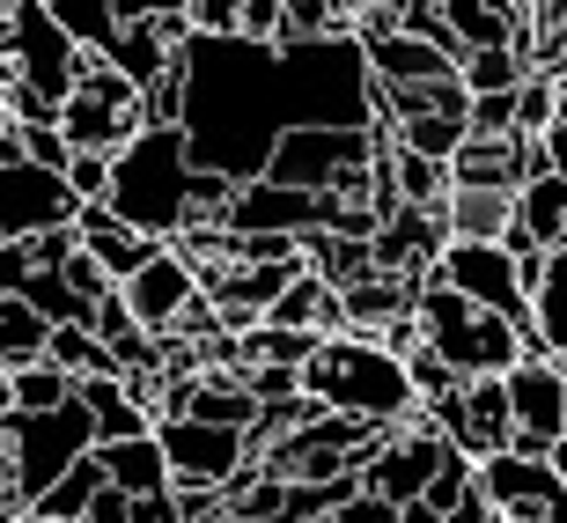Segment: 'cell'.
Segmentation results:
<instances>
[{
  "mask_svg": "<svg viewBox=\"0 0 567 523\" xmlns=\"http://www.w3.org/2000/svg\"><path fill=\"white\" fill-rule=\"evenodd\" d=\"M435 280H442V288H457L472 310L508 317L516 332L530 325V295H524V273H516V252H508V244H442Z\"/></svg>",
  "mask_w": 567,
  "mask_h": 523,
  "instance_id": "obj_9",
  "label": "cell"
},
{
  "mask_svg": "<svg viewBox=\"0 0 567 523\" xmlns=\"http://www.w3.org/2000/svg\"><path fill=\"white\" fill-rule=\"evenodd\" d=\"M413 325H421V347L442 355L457 377H508V369L524 361V332L494 310H472L457 288H442L435 273H427L421 295H413Z\"/></svg>",
  "mask_w": 567,
  "mask_h": 523,
  "instance_id": "obj_4",
  "label": "cell"
},
{
  "mask_svg": "<svg viewBox=\"0 0 567 523\" xmlns=\"http://www.w3.org/2000/svg\"><path fill=\"white\" fill-rule=\"evenodd\" d=\"M44 361L60 369V377H111V361H104V347H96V332L89 325H52V339H44Z\"/></svg>",
  "mask_w": 567,
  "mask_h": 523,
  "instance_id": "obj_34",
  "label": "cell"
},
{
  "mask_svg": "<svg viewBox=\"0 0 567 523\" xmlns=\"http://www.w3.org/2000/svg\"><path fill=\"white\" fill-rule=\"evenodd\" d=\"M96 486H104V472H96V450H89V458L66 464L60 480H52L38 502L22 509V516H30V523H82V509H89V494H96Z\"/></svg>",
  "mask_w": 567,
  "mask_h": 523,
  "instance_id": "obj_30",
  "label": "cell"
},
{
  "mask_svg": "<svg viewBox=\"0 0 567 523\" xmlns=\"http://www.w3.org/2000/svg\"><path fill=\"white\" fill-rule=\"evenodd\" d=\"M553 377H560V428H567V355H553Z\"/></svg>",
  "mask_w": 567,
  "mask_h": 523,
  "instance_id": "obj_55",
  "label": "cell"
},
{
  "mask_svg": "<svg viewBox=\"0 0 567 523\" xmlns=\"http://www.w3.org/2000/svg\"><path fill=\"white\" fill-rule=\"evenodd\" d=\"M302 391H310L324 413L377 420V428H421V398L405 383V361L383 355L377 339H361V332L317 339V355L302 361Z\"/></svg>",
  "mask_w": 567,
  "mask_h": 523,
  "instance_id": "obj_3",
  "label": "cell"
},
{
  "mask_svg": "<svg viewBox=\"0 0 567 523\" xmlns=\"http://www.w3.org/2000/svg\"><path fill=\"white\" fill-rule=\"evenodd\" d=\"M553 126H567V74H560V104H553Z\"/></svg>",
  "mask_w": 567,
  "mask_h": 523,
  "instance_id": "obj_58",
  "label": "cell"
},
{
  "mask_svg": "<svg viewBox=\"0 0 567 523\" xmlns=\"http://www.w3.org/2000/svg\"><path fill=\"white\" fill-rule=\"evenodd\" d=\"M192 38H236V0H185Z\"/></svg>",
  "mask_w": 567,
  "mask_h": 523,
  "instance_id": "obj_45",
  "label": "cell"
},
{
  "mask_svg": "<svg viewBox=\"0 0 567 523\" xmlns=\"http://www.w3.org/2000/svg\"><path fill=\"white\" fill-rule=\"evenodd\" d=\"M16 295L44 317V325H89V310H96V302H82V295L66 288L60 273H38V266H30V280H22Z\"/></svg>",
  "mask_w": 567,
  "mask_h": 523,
  "instance_id": "obj_36",
  "label": "cell"
},
{
  "mask_svg": "<svg viewBox=\"0 0 567 523\" xmlns=\"http://www.w3.org/2000/svg\"><path fill=\"white\" fill-rule=\"evenodd\" d=\"M361 60H369V82H383V89H421V82H450V74H457V60H450L442 44L413 38V30H383V38H369Z\"/></svg>",
  "mask_w": 567,
  "mask_h": 523,
  "instance_id": "obj_16",
  "label": "cell"
},
{
  "mask_svg": "<svg viewBox=\"0 0 567 523\" xmlns=\"http://www.w3.org/2000/svg\"><path fill=\"white\" fill-rule=\"evenodd\" d=\"M96 472H104L118 494H169V464H163L155 428L133 435V442H104V450H96Z\"/></svg>",
  "mask_w": 567,
  "mask_h": 523,
  "instance_id": "obj_22",
  "label": "cell"
},
{
  "mask_svg": "<svg viewBox=\"0 0 567 523\" xmlns=\"http://www.w3.org/2000/svg\"><path fill=\"white\" fill-rule=\"evenodd\" d=\"M450 185H464V192H516L524 185V141H516V133H508V141L464 133V147L450 155Z\"/></svg>",
  "mask_w": 567,
  "mask_h": 523,
  "instance_id": "obj_21",
  "label": "cell"
},
{
  "mask_svg": "<svg viewBox=\"0 0 567 523\" xmlns=\"http://www.w3.org/2000/svg\"><path fill=\"white\" fill-rule=\"evenodd\" d=\"M508 199L516 192H464L450 185V199H442V229H450V244H502L508 236Z\"/></svg>",
  "mask_w": 567,
  "mask_h": 523,
  "instance_id": "obj_24",
  "label": "cell"
},
{
  "mask_svg": "<svg viewBox=\"0 0 567 523\" xmlns=\"http://www.w3.org/2000/svg\"><path fill=\"white\" fill-rule=\"evenodd\" d=\"M0 509H16V450H8V435H0Z\"/></svg>",
  "mask_w": 567,
  "mask_h": 523,
  "instance_id": "obj_53",
  "label": "cell"
},
{
  "mask_svg": "<svg viewBox=\"0 0 567 523\" xmlns=\"http://www.w3.org/2000/svg\"><path fill=\"white\" fill-rule=\"evenodd\" d=\"M8 413H16V406H8V377H0V420H8Z\"/></svg>",
  "mask_w": 567,
  "mask_h": 523,
  "instance_id": "obj_60",
  "label": "cell"
},
{
  "mask_svg": "<svg viewBox=\"0 0 567 523\" xmlns=\"http://www.w3.org/2000/svg\"><path fill=\"white\" fill-rule=\"evenodd\" d=\"M508 229L538 244V252H567V177H524L516 199H508Z\"/></svg>",
  "mask_w": 567,
  "mask_h": 523,
  "instance_id": "obj_20",
  "label": "cell"
},
{
  "mask_svg": "<svg viewBox=\"0 0 567 523\" xmlns=\"http://www.w3.org/2000/svg\"><path fill=\"white\" fill-rule=\"evenodd\" d=\"M16 141H22V163H38V170H66V155H74L60 141V126H16Z\"/></svg>",
  "mask_w": 567,
  "mask_h": 523,
  "instance_id": "obj_43",
  "label": "cell"
},
{
  "mask_svg": "<svg viewBox=\"0 0 567 523\" xmlns=\"http://www.w3.org/2000/svg\"><path fill=\"white\" fill-rule=\"evenodd\" d=\"M22 523H30V516H22Z\"/></svg>",
  "mask_w": 567,
  "mask_h": 523,
  "instance_id": "obj_64",
  "label": "cell"
},
{
  "mask_svg": "<svg viewBox=\"0 0 567 523\" xmlns=\"http://www.w3.org/2000/svg\"><path fill=\"white\" fill-rule=\"evenodd\" d=\"M508 435H516V420H508V391H502V377H464L457 450L480 464V458H494V450H508Z\"/></svg>",
  "mask_w": 567,
  "mask_h": 523,
  "instance_id": "obj_18",
  "label": "cell"
},
{
  "mask_svg": "<svg viewBox=\"0 0 567 523\" xmlns=\"http://www.w3.org/2000/svg\"><path fill=\"white\" fill-rule=\"evenodd\" d=\"M391 8H399V0H391Z\"/></svg>",
  "mask_w": 567,
  "mask_h": 523,
  "instance_id": "obj_62",
  "label": "cell"
},
{
  "mask_svg": "<svg viewBox=\"0 0 567 523\" xmlns=\"http://www.w3.org/2000/svg\"><path fill=\"white\" fill-rule=\"evenodd\" d=\"M0 523H22V516H16V509H0Z\"/></svg>",
  "mask_w": 567,
  "mask_h": 523,
  "instance_id": "obj_61",
  "label": "cell"
},
{
  "mask_svg": "<svg viewBox=\"0 0 567 523\" xmlns=\"http://www.w3.org/2000/svg\"><path fill=\"white\" fill-rule=\"evenodd\" d=\"M74 192H66L60 170H38V163H8L0 170V236L8 244H30L38 229H60L74 222Z\"/></svg>",
  "mask_w": 567,
  "mask_h": 523,
  "instance_id": "obj_13",
  "label": "cell"
},
{
  "mask_svg": "<svg viewBox=\"0 0 567 523\" xmlns=\"http://www.w3.org/2000/svg\"><path fill=\"white\" fill-rule=\"evenodd\" d=\"M302 266H310L332 295H347L354 280H369V273H377V258H369V244H361V236H324V229H317V236H302Z\"/></svg>",
  "mask_w": 567,
  "mask_h": 523,
  "instance_id": "obj_27",
  "label": "cell"
},
{
  "mask_svg": "<svg viewBox=\"0 0 567 523\" xmlns=\"http://www.w3.org/2000/svg\"><path fill=\"white\" fill-rule=\"evenodd\" d=\"M244 391H251L258 406H280V398L302 391V369H244Z\"/></svg>",
  "mask_w": 567,
  "mask_h": 523,
  "instance_id": "obj_47",
  "label": "cell"
},
{
  "mask_svg": "<svg viewBox=\"0 0 567 523\" xmlns=\"http://www.w3.org/2000/svg\"><path fill=\"white\" fill-rule=\"evenodd\" d=\"M104 207L141 229L147 244H177L192 229V155L177 126H141L111 155V192Z\"/></svg>",
  "mask_w": 567,
  "mask_h": 523,
  "instance_id": "obj_2",
  "label": "cell"
},
{
  "mask_svg": "<svg viewBox=\"0 0 567 523\" xmlns=\"http://www.w3.org/2000/svg\"><path fill=\"white\" fill-rule=\"evenodd\" d=\"M258 325H280V332H310V339H332V332H347V325H339V295L324 288V280H317L310 266L295 273L288 288L274 295V302H266V317H258Z\"/></svg>",
  "mask_w": 567,
  "mask_h": 523,
  "instance_id": "obj_19",
  "label": "cell"
},
{
  "mask_svg": "<svg viewBox=\"0 0 567 523\" xmlns=\"http://www.w3.org/2000/svg\"><path fill=\"white\" fill-rule=\"evenodd\" d=\"M332 38H354L347 16H339V0H280V52L295 44H332Z\"/></svg>",
  "mask_w": 567,
  "mask_h": 523,
  "instance_id": "obj_31",
  "label": "cell"
},
{
  "mask_svg": "<svg viewBox=\"0 0 567 523\" xmlns=\"http://www.w3.org/2000/svg\"><path fill=\"white\" fill-rule=\"evenodd\" d=\"M133 523H177V502L169 494H133Z\"/></svg>",
  "mask_w": 567,
  "mask_h": 523,
  "instance_id": "obj_51",
  "label": "cell"
},
{
  "mask_svg": "<svg viewBox=\"0 0 567 523\" xmlns=\"http://www.w3.org/2000/svg\"><path fill=\"white\" fill-rule=\"evenodd\" d=\"M66 398H74V377H60L52 361L8 369V406H16V413H52V406H66Z\"/></svg>",
  "mask_w": 567,
  "mask_h": 523,
  "instance_id": "obj_33",
  "label": "cell"
},
{
  "mask_svg": "<svg viewBox=\"0 0 567 523\" xmlns=\"http://www.w3.org/2000/svg\"><path fill=\"white\" fill-rule=\"evenodd\" d=\"M383 163H391V192H399V207L442 214V199H450V163L413 155V147H391V141H383Z\"/></svg>",
  "mask_w": 567,
  "mask_h": 523,
  "instance_id": "obj_28",
  "label": "cell"
},
{
  "mask_svg": "<svg viewBox=\"0 0 567 523\" xmlns=\"http://www.w3.org/2000/svg\"><path fill=\"white\" fill-rule=\"evenodd\" d=\"M560 30H567V22H560Z\"/></svg>",
  "mask_w": 567,
  "mask_h": 523,
  "instance_id": "obj_63",
  "label": "cell"
},
{
  "mask_svg": "<svg viewBox=\"0 0 567 523\" xmlns=\"http://www.w3.org/2000/svg\"><path fill=\"white\" fill-rule=\"evenodd\" d=\"M405 383H413V398H421V406H427V398H442V391H457V369H450V361H442V355H427V347H413V355H405Z\"/></svg>",
  "mask_w": 567,
  "mask_h": 523,
  "instance_id": "obj_40",
  "label": "cell"
},
{
  "mask_svg": "<svg viewBox=\"0 0 567 523\" xmlns=\"http://www.w3.org/2000/svg\"><path fill=\"white\" fill-rule=\"evenodd\" d=\"M221 229L229 236H317L324 229V192H295V185H274V177H251V185L229 192L221 207Z\"/></svg>",
  "mask_w": 567,
  "mask_h": 523,
  "instance_id": "obj_11",
  "label": "cell"
},
{
  "mask_svg": "<svg viewBox=\"0 0 567 523\" xmlns=\"http://www.w3.org/2000/svg\"><path fill=\"white\" fill-rule=\"evenodd\" d=\"M38 8L60 22V30L82 44V52H104V44L118 38V16H111V0H38Z\"/></svg>",
  "mask_w": 567,
  "mask_h": 523,
  "instance_id": "obj_32",
  "label": "cell"
},
{
  "mask_svg": "<svg viewBox=\"0 0 567 523\" xmlns=\"http://www.w3.org/2000/svg\"><path fill=\"white\" fill-rule=\"evenodd\" d=\"M361 8H377V0H339V16H347V30H354V16Z\"/></svg>",
  "mask_w": 567,
  "mask_h": 523,
  "instance_id": "obj_56",
  "label": "cell"
},
{
  "mask_svg": "<svg viewBox=\"0 0 567 523\" xmlns=\"http://www.w3.org/2000/svg\"><path fill=\"white\" fill-rule=\"evenodd\" d=\"M0 435H8V450H16V509H30L66 464H82L89 450H96V420H89L82 398H66V406H52V413H8Z\"/></svg>",
  "mask_w": 567,
  "mask_h": 523,
  "instance_id": "obj_6",
  "label": "cell"
},
{
  "mask_svg": "<svg viewBox=\"0 0 567 523\" xmlns=\"http://www.w3.org/2000/svg\"><path fill=\"white\" fill-rule=\"evenodd\" d=\"M236 38L244 44H274L280 38V0H236Z\"/></svg>",
  "mask_w": 567,
  "mask_h": 523,
  "instance_id": "obj_44",
  "label": "cell"
},
{
  "mask_svg": "<svg viewBox=\"0 0 567 523\" xmlns=\"http://www.w3.org/2000/svg\"><path fill=\"white\" fill-rule=\"evenodd\" d=\"M22 280H30V252H22V244H8V236H0V295H16Z\"/></svg>",
  "mask_w": 567,
  "mask_h": 523,
  "instance_id": "obj_50",
  "label": "cell"
},
{
  "mask_svg": "<svg viewBox=\"0 0 567 523\" xmlns=\"http://www.w3.org/2000/svg\"><path fill=\"white\" fill-rule=\"evenodd\" d=\"M457 82H464V96H494V89L524 82V60H516L508 44H486V52H464L457 60Z\"/></svg>",
  "mask_w": 567,
  "mask_h": 523,
  "instance_id": "obj_38",
  "label": "cell"
},
{
  "mask_svg": "<svg viewBox=\"0 0 567 523\" xmlns=\"http://www.w3.org/2000/svg\"><path fill=\"white\" fill-rule=\"evenodd\" d=\"M60 177H66V192L89 207V199H104V192H111V155H89V147H74Z\"/></svg>",
  "mask_w": 567,
  "mask_h": 523,
  "instance_id": "obj_41",
  "label": "cell"
},
{
  "mask_svg": "<svg viewBox=\"0 0 567 523\" xmlns=\"http://www.w3.org/2000/svg\"><path fill=\"white\" fill-rule=\"evenodd\" d=\"M442 244H450V229H442V214L427 207H399L383 214L377 236H369V258H377V273H399V280H427L442 258Z\"/></svg>",
  "mask_w": 567,
  "mask_h": 523,
  "instance_id": "obj_15",
  "label": "cell"
},
{
  "mask_svg": "<svg viewBox=\"0 0 567 523\" xmlns=\"http://www.w3.org/2000/svg\"><path fill=\"white\" fill-rule=\"evenodd\" d=\"M185 420H207V428H236V435H251L258 398L244 391L236 369H199V383H192V398H185Z\"/></svg>",
  "mask_w": 567,
  "mask_h": 523,
  "instance_id": "obj_23",
  "label": "cell"
},
{
  "mask_svg": "<svg viewBox=\"0 0 567 523\" xmlns=\"http://www.w3.org/2000/svg\"><path fill=\"white\" fill-rule=\"evenodd\" d=\"M553 104H560V74L524 66V82H516V141H546L553 133Z\"/></svg>",
  "mask_w": 567,
  "mask_h": 523,
  "instance_id": "obj_35",
  "label": "cell"
},
{
  "mask_svg": "<svg viewBox=\"0 0 567 523\" xmlns=\"http://www.w3.org/2000/svg\"><path fill=\"white\" fill-rule=\"evenodd\" d=\"M0 60H8V74H16L22 96H38V104L60 111L66 96H74V74H82V44L66 38L38 0H16V16H8V30H0Z\"/></svg>",
  "mask_w": 567,
  "mask_h": 523,
  "instance_id": "obj_7",
  "label": "cell"
},
{
  "mask_svg": "<svg viewBox=\"0 0 567 523\" xmlns=\"http://www.w3.org/2000/svg\"><path fill=\"white\" fill-rule=\"evenodd\" d=\"M192 295H199V273L185 266V252H177V244H155V258H147L126 288H118V302H126V317L141 325L147 339H163L169 325L185 317Z\"/></svg>",
  "mask_w": 567,
  "mask_h": 523,
  "instance_id": "obj_14",
  "label": "cell"
},
{
  "mask_svg": "<svg viewBox=\"0 0 567 523\" xmlns=\"http://www.w3.org/2000/svg\"><path fill=\"white\" fill-rule=\"evenodd\" d=\"M74 398H82L89 420H96V450H104V442H133V435L155 428V420L126 398V383H118V377H82V383H74Z\"/></svg>",
  "mask_w": 567,
  "mask_h": 523,
  "instance_id": "obj_26",
  "label": "cell"
},
{
  "mask_svg": "<svg viewBox=\"0 0 567 523\" xmlns=\"http://www.w3.org/2000/svg\"><path fill=\"white\" fill-rule=\"evenodd\" d=\"M538 147H546V177H567V126H553Z\"/></svg>",
  "mask_w": 567,
  "mask_h": 523,
  "instance_id": "obj_52",
  "label": "cell"
},
{
  "mask_svg": "<svg viewBox=\"0 0 567 523\" xmlns=\"http://www.w3.org/2000/svg\"><path fill=\"white\" fill-rule=\"evenodd\" d=\"M442 458H450L442 435H427V428H391V442L354 472V486L369 494V502H383V509H405V502H421V486L435 480Z\"/></svg>",
  "mask_w": 567,
  "mask_h": 523,
  "instance_id": "obj_12",
  "label": "cell"
},
{
  "mask_svg": "<svg viewBox=\"0 0 567 523\" xmlns=\"http://www.w3.org/2000/svg\"><path fill=\"white\" fill-rule=\"evenodd\" d=\"M74 236H82V252L96 258V266L111 273V288H126L133 273L155 258V244H147L141 229H126L118 214L104 207V199H89V207H74Z\"/></svg>",
  "mask_w": 567,
  "mask_h": 523,
  "instance_id": "obj_17",
  "label": "cell"
},
{
  "mask_svg": "<svg viewBox=\"0 0 567 523\" xmlns=\"http://www.w3.org/2000/svg\"><path fill=\"white\" fill-rule=\"evenodd\" d=\"M391 523H442V516H435V509H427V502H405V509H399V516H391Z\"/></svg>",
  "mask_w": 567,
  "mask_h": 523,
  "instance_id": "obj_54",
  "label": "cell"
},
{
  "mask_svg": "<svg viewBox=\"0 0 567 523\" xmlns=\"http://www.w3.org/2000/svg\"><path fill=\"white\" fill-rule=\"evenodd\" d=\"M391 147H413V155H435V163H450L464 147V119H442V111H421V119H405V126L383 133Z\"/></svg>",
  "mask_w": 567,
  "mask_h": 523,
  "instance_id": "obj_37",
  "label": "cell"
},
{
  "mask_svg": "<svg viewBox=\"0 0 567 523\" xmlns=\"http://www.w3.org/2000/svg\"><path fill=\"white\" fill-rule=\"evenodd\" d=\"M22 252H30V266H38V273H52V266H66V258L82 252V236H74V222H60V229H38Z\"/></svg>",
  "mask_w": 567,
  "mask_h": 523,
  "instance_id": "obj_42",
  "label": "cell"
},
{
  "mask_svg": "<svg viewBox=\"0 0 567 523\" xmlns=\"http://www.w3.org/2000/svg\"><path fill=\"white\" fill-rule=\"evenodd\" d=\"M155 442H163L169 486H236L251 472V435L236 428H207V420H155Z\"/></svg>",
  "mask_w": 567,
  "mask_h": 523,
  "instance_id": "obj_10",
  "label": "cell"
},
{
  "mask_svg": "<svg viewBox=\"0 0 567 523\" xmlns=\"http://www.w3.org/2000/svg\"><path fill=\"white\" fill-rule=\"evenodd\" d=\"M52 273H60L66 288L82 295V302H104V295H111V273L96 266V258H89V252H74V258H66V266H52Z\"/></svg>",
  "mask_w": 567,
  "mask_h": 523,
  "instance_id": "obj_46",
  "label": "cell"
},
{
  "mask_svg": "<svg viewBox=\"0 0 567 523\" xmlns=\"http://www.w3.org/2000/svg\"><path fill=\"white\" fill-rule=\"evenodd\" d=\"M516 8L508 0H442V30H450V44H457V60L464 52H486V44H508L516 38Z\"/></svg>",
  "mask_w": 567,
  "mask_h": 523,
  "instance_id": "obj_25",
  "label": "cell"
},
{
  "mask_svg": "<svg viewBox=\"0 0 567 523\" xmlns=\"http://www.w3.org/2000/svg\"><path fill=\"white\" fill-rule=\"evenodd\" d=\"M310 523H347V502H339V509H332V516H310Z\"/></svg>",
  "mask_w": 567,
  "mask_h": 523,
  "instance_id": "obj_59",
  "label": "cell"
},
{
  "mask_svg": "<svg viewBox=\"0 0 567 523\" xmlns=\"http://www.w3.org/2000/svg\"><path fill=\"white\" fill-rule=\"evenodd\" d=\"M82 523H133V494H118V486H96L89 494V509H82Z\"/></svg>",
  "mask_w": 567,
  "mask_h": 523,
  "instance_id": "obj_48",
  "label": "cell"
},
{
  "mask_svg": "<svg viewBox=\"0 0 567 523\" xmlns=\"http://www.w3.org/2000/svg\"><path fill=\"white\" fill-rule=\"evenodd\" d=\"M546 355H567V252H546V273H538V288H530V325Z\"/></svg>",
  "mask_w": 567,
  "mask_h": 523,
  "instance_id": "obj_29",
  "label": "cell"
},
{
  "mask_svg": "<svg viewBox=\"0 0 567 523\" xmlns=\"http://www.w3.org/2000/svg\"><path fill=\"white\" fill-rule=\"evenodd\" d=\"M472 494H480V480H472V458H464V450H450V458H442V464H435V480H427V486H421V502H427V509H435V516H442V523L457 516V509H464V502H472Z\"/></svg>",
  "mask_w": 567,
  "mask_h": 523,
  "instance_id": "obj_39",
  "label": "cell"
},
{
  "mask_svg": "<svg viewBox=\"0 0 567 523\" xmlns=\"http://www.w3.org/2000/svg\"><path fill=\"white\" fill-rule=\"evenodd\" d=\"M118 22H155V16H185V0H111Z\"/></svg>",
  "mask_w": 567,
  "mask_h": 523,
  "instance_id": "obj_49",
  "label": "cell"
},
{
  "mask_svg": "<svg viewBox=\"0 0 567 523\" xmlns=\"http://www.w3.org/2000/svg\"><path fill=\"white\" fill-rule=\"evenodd\" d=\"M480 502L502 523H567V480L553 472V458H524V450H494L472 464Z\"/></svg>",
  "mask_w": 567,
  "mask_h": 523,
  "instance_id": "obj_8",
  "label": "cell"
},
{
  "mask_svg": "<svg viewBox=\"0 0 567 523\" xmlns=\"http://www.w3.org/2000/svg\"><path fill=\"white\" fill-rule=\"evenodd\" d=\"M369 163H377V126H295L280 133L258 177L295 192H332V199H369Z\"/></svg>",
  "mask_w": 567,
  "mask_h": 523,
  "instance_id": "obj_5",
  "label": "cell"
},
{
  "mask_svg": "<svg viewBox=\"0 0 567 523\" xmlns=\"http://www.w3.org/2000/svg\"><path fill=\"white\" fill-rule=\"evenodd\" d=\"M207 523H288V516H207Z\"/></svg>",
  "mask_w": 567,
  "mask_h": 523,
  "instance_id": "obj_57",
  "label": "cell"
},
{
  "mask_svg": "<svg viewBox=\"0 0 567 523\" xmlns=\"http://www.w3.org/2000/svg\"><path fill=\"white\" fill-rule=\"evenodd\" d=\"M185 155L229 185H251L280 133L295 126H369V60L354 38L332 44H244V38H185Z\"/></svg>",
  "mask_w": 567,
  "mask_h": 523,
  "instance_id": "obj_1",
  "label": "cell"
}]
</instances>
